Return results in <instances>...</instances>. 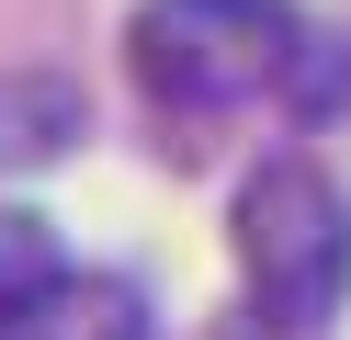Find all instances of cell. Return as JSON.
<instances>
[{"mask_svg":"<svg viewBox=\"0 0 351 340\" xmlns=\"http://www.w3.org/2000/svg\"><path fill=\"white\" fill-rule=\"evenodd\" d=\"M306 12L295 0H136L125 23V68L159 113L204 125V113L272 102V91L306 80Z\"/></svg>","mask_w":351,"mask_h":340,"instance_id":"6da1fadb","label":"cell"},{"mask_svg":"<svg viewBox=\"0 0 351 340\" xmlns=\"http://www.w3.org/2000/svg\"><path fill=\"white\" fill-rule=\"evenodd\" d=\"M0 340H147V306H136V284H114V272H57Z\"/></svg>","mask_w":351,"mask_h":340,"instance_id":"3957f363","label":"cell"},{"mask_svg":"<svg viewBox=\"0 0 351 340\" xmlns=\"http://www.w3.org/2000/svg\"><path fill=\"white\" fill-rule=\"evenodd\" d=\"M46 284H57V238H46V216L0 204V329H12V317H23Z\"/></svg>","mask_w":351,"mask_h":340,"instance_id":"5b68a950","label":"cell"},{"mask_svg":"<svg viewBox=\"0 0 351 340\" xmlns=\"http://www.w3.org/2000/svg\"><path fill=\"white\" fill-rule=\"evenodd\" d=\"M80 125H91L80 80H57V68H0V170H34V159H57Z\"/></svg>","mask_w":351,"mask_h":340,"instance_id":"277c9868","label":"cell"},{"mask_svg":"<svg viewBox=\"0 0 351 340\" xmlns=\"http://www.w3.org/2000/svg\"><path fill=\"white\" fill-rule=\"evenodd\" d=\"M238 284H250V317L272 340H317L351 295V193L317 170L306 148L261 159L238 181Z\"/></svg>","mask_w":351,"mask_h":340,"instance_id":"7a4b0ae2","label":"cell"}]
</instances>
